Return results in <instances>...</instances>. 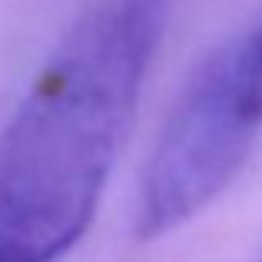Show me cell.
<instances>
[{"label": "cell", "instance_id": "cell-1", "mask_svg": "<svg viewBox=\"0 0 262 262\" xmlns=\"http://www.w3.org/2000/svg\"><path fill=\"white\" fill-rule=\"evenodd\" d=\"M169 0H93L0 129V239L57 262L96 216Z\"/></svg>", "mask_w": 262, "mask_h": 262}, {"label": "cell", "instance_id": "cell-2", "mask_svg": "<svg viewBox=\"0 0 262 262\" xmlns=\"http://www.w3.org/2000/svg\"><path fill=\"white\" fill-rule=\"evenodd\" d=\"M262 126V96L243 40L199 63L173 103L143 169L136 236L160 239L203 212L236 179Z\"/></svg>", "mask_w": 262, "mask_h": 262}, {"label": "cell", "instance_id": "cell-3", "mask_svg": "<svg viewBox=\"0 0 262 262\" xmlns=\"http://www.w3.org/2000/svg\"><path fill=\"white\" fill-rule=\"evenodd\" d=\"M243 40V50H246V60H249V70H252V80H256V90L262 96V27L252 33H246Z\"/></svg>", "mask_w": 262, "mask_h": 262}, {"label": "cell", "instance_id": "cell-4", "mask_svg": "<svg viewBox=\"0 0 262 262\" xmlns=\"http://www.w3.org/2000/svg\"><path fill=\"white\" fill-rule=\"evenodd\" d=\"M0 262H30V259H27L24 252H17L13 246H7L4 239H0Z\"/></svg>", "mask_w": 262, "mask_h": 262}]
</instances>
